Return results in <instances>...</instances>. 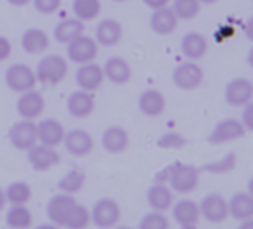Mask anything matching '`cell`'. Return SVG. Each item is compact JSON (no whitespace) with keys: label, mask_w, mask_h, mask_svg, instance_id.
<instances>
[{"label":"cell","mask_w":253,"mask_h":229,"mask_svg":"<svg viewBox=\"0 0 253 229\" xmlns=\"http://www.w3.org/2000/svg\"><path fill=\"white\" fill-rule=\"evenodd\" d=\"M145 3V6H148L151 11H155V9H160V8H164V6H169L170 0H142Z\"/></svg>","instance_id":"cell-41"},{"label":"cell","mask_w":253,"mask_h":229,"mask_svg":"<svg viewBox=\"0 0 253 229\" xmlns=\"http://www.w3.org/2000/svg\"><path fill=\"white\" fill-rule=\"evenodd\" d=\"M103 67L104 79L113 85H125L128 83L133 77V69L130 63L122 57L112 55L106 58Z\"/></svg>","instance_id":"cell-16"},{"label":"cell","mask_w":253,"mask_h":229,"mask_svg":"<svg viewBox=\"0 0 253 229\" xmlns=\"http://www.w3.org/2000/svg\"><path fill=\"white\" fill-rule=\"evenodd\" d=\"M72 12L73 17L82 23L92 21L101 12V2L100 0H73Z\"/></svg>","instance_id":"cell-31"},{"label":"cell","mask_w":253,"mask_h":229,"mask_svg":"<svg viewBox=\"0 0 253 229\" xmlns=\"http://www.w3.org/2000/svg\"><path fill=\"white\" fill-rule=\"evenodd\" d=\"M171 80L182 91H194L204 80V72L197 61H183L177 64L171 73Z\"/></svg>","instance_id":"cell-5"},{"label":"cell","mask_w":253,"mask_h":229,"mask_svg":"<svg viewBox=\"0 0 253 229\" xmlns=\"http://www.w3.org/2000/svg\"><path fill=\"white\" fill-rule=\"evenodd\" d=\"M89 223H91L89 210L85 205L78 202L73 207V210L70 211L63 228H66V229H85V228H88Z\"/></svg>","instance_id":"cell-34"},{"label":"cell","mask_w":253,"mask_h":229,"mask_svg":"<svg viewBox=\"0 0 253 229\" xmlns=\"http://www.w3.org/2000/svg\"><path fill=\"white\" fill-rule=\"evenodd\" d=\"M32 3L36 12L42 15H52L61 8L63 0H32Z\"/></svg>","instance_id":"cell-38"},{"label":"cell","mask_w":253,"mask_h":229,"mask_svg":"<svg viewBox=\"0 0 253 229\" xmlns=\"http://www.w3.org/2000/svg\"><path fill=\"white\" fill-rule=\"evenodd\" d=\"M179 18L173 12L171 6H164L152 11L149 17V27L158 36H170L176 32Z\"/></svg>","instance_id":"cell-22"},{"label":"cell","mask_w":253,"mask_h":229,"mask_svg":"<svg viewBox=\"0 0 253 229\" xmlns=\"http://www.w3.org/2000/svg\"><path fill=\"white\" fill-rule=\"evenodd\" d=\"M244 36H246V39H249L250 42H253V15H250V18L246 21V26H244Z\"/></svg>","instance_id":"cell-42"},{"label":"cell","mask_w":253,"mask_h":229,"mask_svg":"<svg viewBox=\"0 0 253 229\" xmlns=\"http://www.w3.org/2000/svg\"><path fill=\"white\" fill-rule=\"evenodd\" d=\"M244 133L246 130L241 121L235 118H225L213 127L211 133L207 137V142L210 145H223V143H229V142H235L241 139Z\"/></svg>","instance_id":"cell-9"},{"label":"cell","mask_w":253,"mask_h":229,"mask_svg":"<svg viewBox=\"0 0 253 229\" xmlns=\"http://www.w3.org/2000/svg\"><path fill=\"white\" fill-rule=\"evenodd\" d=\"M6 2L14 8H23V6L32 3V0H6Z\"/></svg>","instance_id":"cell-43"},{"label":"cell","mask_w":253,"mask_h":229,"mask_svg":"<svg viewBox=\"0 0 253 229\" xmlns=\"http://www.w3.org/2000/svg\"><path fill=\"white\" fill-rule=\"evenodd\" d=\"M241 124L246 131L253 133V101L247 103L241 112Z\"/></svg>","instance_id":"cell-39"},{"label":"cell","mask_w":253,"mask_h":229,"mask_svg":"<svg viewBox=\"0 0 253 229\" xmlns=\"http://www.w3.org/2000/svg\"><path fill=\"white\" fill-rule=\"evenodd\" d=\"M8 140L17 151L27 152L38 143V127L35 121L20 119L8 130Z\"/></svg>","instance_id":"cell-6"},{"label":"cell","mask_w":253,"mask_h":229,"mask_svg":"<svg viewBox=\"0 0 253 229\" xmlns=\"http://www.w3.org/2000/svg\"><path fill=\"white\" fill-rule=\"evenodd\" d=\"M198 2H200L201 5H213V3L217 2V0H198Z\"/></svg>","instance_id":"cell-49"},{"label":"cell","mask_w":253,"mask_h":229,"mask_svg":"<svg viewBox=\"0 0 253 229\" xmlns=\"http://www.w3.org/2000/svg\"><path fill=\"white\" fill-rule=\"evenodd\" d=\"M12 51H14L12 42H11L6 36H2V35H0V61H6V60H9L11 55H12Z\"/></svg>","instance_id":"cell-40"},{"label":"cell","mask_w":253,"mask_h":229,"mask_svg":"<svg viewBox=\"0 0 253 229\" xmlns=\"http://www.w3.org/2000/svg\"><path fill=\"white\" fill-rule=\"evenodd\" d=\"M200 207V214L204 220H207L209 223H222L228 219L229 213H228V201L216 192L207 193L201 198V201L198 202Z\"/></svg>","instance_id":"cell-8"},{"label":"cell","mask_w":253,"mask_h":229,"mask_svg":"<svg viewBox=\"0 0 253 229\" xmlns=\"http://www.w3.org/2000/svg\"><path fill=\"white\" fill-rule=\"evenodd\" d=\"M63 146L69 155L75 158H84L94 151V139L88 131L82 128H73L66 131Z\"/></svg>","instance_id":"cell-10"},{"label":"cell","mask_w":253,"mask_h":229,"mask_svg":"<svg viewBox=\"0 0 253 229\" xmlns=\"http://www.w3.org/2000/svg\"><path fill=\"white\" fill-rule=\"evenodd\" d=\"M5 223L9 229H29L33 223V213L27 204H11L5 214Z\"/></svg>","instance_id":"cell-29"},{"label":"cell","mask_w":253,"mask_h":229,"mask_svg":"<svg viewBox=\"0 0 253 229\" xmlns=\"http://www.w3.org/2000/svg\"><path fill=\"white\" fill-rule=\"evenodd\" d=\"M66 109L70 116L75 119L89 118L95 110V101L92 92H86L82 89L70 92L66 100Z\"/></svg>","instance_id":"cell-14"},{"label":"cell","mask_w":253,"mask_h":229,"mask_svg":"<svg viewBox=\"0 0 253 229\" xmlns=\"http://www.w3.org/2000/svg\"><path fill=\"white\" fill-rule=\"evenodd\" d=\"M21 48L29 55H38L49 48V36L43 29L30 27L21 35Z\"/></svg>","instance_id":"cell-25"},{"label":"cell","mask_w":253,"mask_h":229,"mask_svg":"<svg viewBox=\"0 0 253 229\" xmlns=\"http://www.w3.org/2000/svg\"><path fill=\"white\" fill-rule=\"evenodd\" d=\"M137 229H170V219L163 211L151 210L140 217Z\"/></svg>","instance_id":"cell-35"},{"label":"cell","mask_w":253,"mask_h":229,"mask_svg":"<svg viewBox=\"0 0 253 229\" xmlns=\"http://www.w3.org/2000/svg\"><path fill=\"white\" fill-rule=\"evenodd\" d=\"M247 64L253 69V46L250 48L249 54H247Z\"/></svg>","instance_id":"cell-47"},{"label":"cell","mask_w":253,"mask_h":229,"mask_svg":"<svg viewBox=\"0 0 253 229\" xmlns=\"http://www.w3.org/2000/svg\"><path fill=\"white\" fill-rule=\"evenodd\" d=\"M115 3H124V2H128V0H112Z\"/></svg>","instance_id":"cell-51"},{"label":"cell","mask_w":253,"mask_h":229,"mask_svg":"<svg viewBox=\"0 0 253 229\" xmlns=\"http://www.w3.org/2000/svg\"><path fill=\"white\" fill-rule=\"evenodd\" d=\"M38 127V142L49 146V148H58L63 145L66 130L64 125L55 119V118H45L36 124Z\"/></svg>","instance_id":"cell-20"},{"label":"cell","mask_w":253,"mask_h":229,"mask_svg":"<svg viewBox=\"0 0 253 229\" xmlns=\"http://www.w3.org/2000/svg\"><path fill=\"white\" fill-rule=\"evenodd\" d=\"M6 204H8V201H6V196H5V189L0 188V211L5 208Z\"/></svg>","instance_id":"cell-46"},{"label":"cell","mask_w":253,"mask_h":229,"mask_svg":"<svg viewBox=\"0 0 253 229\" xmlns=\"http://www.w3.org/2000/svg\"><path fill=\"white\" fill-rule=\"evenodd\" d=\"M43 110H45V98L39 91L30 89L20 94L17 100V113L21 116V119L35 121L43 113Z\"/></svg>","instance_id":"cell-15"},{"label":"cell","mask_w":253,"mask_h":229,"mask_svg":"<svg viewBox=\"0 0 253 229\" xmlns=\"http://www.w3.org/2000/svg\"><path fill=\"white\" fill-rule=\"evenodd\" d=\"M146 202L151 207V210L155 211H163L166 213L167 210L171 208L174 202V192L167 183H160L155 182L151 185L146 191Z\"/></svg>","instance_id":"cell-23"},{"label":"cell","mask_w":253,"mask_h":229,"mask_svg":"<svg viewBox=\"0 0 253 229\" xmlns=\"http://www.w3.org/2000/svg\"><path fill=\"white\" fill-rule=\"evenodd\" d=\"M101 146L107 153L119 155L130 146V134L121 125H110L101 133Z\"/></svg>","instance_id":"cell-18"},{"label":"cell","mask_w":253,"mask_h":229,"mask_svg":"<svg viewBox=\"0 0 253 229\" xmlns=\"http://www.w3.org/2000/svg\"><path fill=\"white\" fill-rule=\"evenodd\" d=\"M252 2H253V0H252Z\"/></svg>","instance_id":"cell-52"},{"label":"cell","mask_w":253,"mask_h":229,"mask_svg":"<svg viewBox=\"0 0 253 229\" xmlns=\"http://www.w3.org/2000/svg\"><path fill=\"white\" fill-rule=\"evenodd\" d=\"M104 80L106 79H104L103 67L98 66L95 61L81 64L75 72V82H76L78 88L82 91H86V92L97 91L103 85Z\"/></svg>","instance_id":"cell-13"},{"label":"cell","mask_w":253,"mask_h":229,"mask_svg":"<svg viewBox=\"0 0 253 229\" xmlns=\"http://www.w3.org/2000/svg\"><path fill=\"white\" fill-rule=\"evenodd\" d=\"M82 35H85V23L79 21L75 17L57 23L52 30L54 40L60 45H67Z\"/></svg>","instance_id":"cell-27"},{"label":"cell","mask_w":253,"mask_h":229,"mask_svg":"<svg viewBox=\"0 0 253 229\" xmlns=\"http://www.w3.org/2000/svg\"><path fill=\"white\" fill-rule=\"evenodd\" d=\"M89 216H91V223L98 229H112L119 223L122 210L116 199L103 196L92 204L89 210Z\"/></svg>","instance_id":"cell-3"},{"label":"cell","mask_w":253,"mask_h":229,"mask_svg":"<svg viewBox=\"0 0 253 229\" xmlns=\"http://www.w3.org/2000/svg\"><path fill=\"white\" fill-rule=\"evenodd\" d=\"M228 213L232 219L241 222L253 217V196L249 192H237L228 201Z\"/></svg>","instance_id":"cell-28"},{"label":"cell","mask_w":253,"mask_h":229,"mask_svg":"<svg viewBox=\"0 0 253 229\" xmlns=\"http://www.w3.org/2000/svg\"><path fill=\"white\" fill-rule=\"evenodd\" d=\"M200 170L191 164L176 162L167 167V185L173 192L188 195L198 188Z\"/></svg>","instance_id":"cell-2"},{"label":"cell","mask_w":253,"mask_h":229,"mask_svg":"<svg viewBox=\"0 0 253 229\" xmlns=\"http://www.w3.org/2000/svg\"><path fill=\"white\" fill-rule=\"evenodd\" d=\"M5 83L12 92L23 94L26 91L35 89L38 83V77H36L35 69H32L29 64L15 63L6 69Z\"/></svg>","instance_id":"cell-4"},{"label":"cell","mask_w":253,"mask_h":229,"mask_svg":"<svg viewBox=\"0 0 253 229\" xmlns=\"http://www.w3.org/2000/svg\"><path fill=\"white\" fill-rule=\"evenodd\" d=\"M171 9L179 21H191L198 17L201 11V3L198 0H173Z\"/></svg>","instance_id":"cell-33"},{"label":"cell","mask_w":253,"mask_h":229,"mask_svg":"<svg viewBox=\"0 0 253 229\" xmlns=\"http://www.w3.org/2000/svg\"><path fill=\"white\" fill-rule=\"evenodd\" d=\"M38 82L43 86H57L61 83L67 73H69V64L64 57L60 54H49L39 60L36 69H35Z\"/></svg>","instance_id":"cell-1"},{"label":"cell","mask_w":253,"mask_h":229,"mask_svg":"<svg viewBox=\"0 0 253 229\" xmlns=\"http://www.w3.org/2000/svg\"><path fill=\"white\" fill-rule=\"evenodd\" d=\"M237 229H253V217L247 220H241Z\"/></svg>","instance_id":"cell-45"},{"label":"cell","mask_w":253,"mask_h":229,"mask_svg":"<svg viewBox=\"0 0 253 229\" xmlns=\"http://www.w3.org/2000/svg\"><path fill=\"white\" fill-rule=\"evenodd\" d=\"M86 183V176L84 171L78 170V168H73V170H69L66 174H63L58 182H57V189L58 192L61 193H67V195H76L79 193L84 186Z\"/></svg>","instance_id":"cell-30"},{"label":"cell","mask_w":253,"mask_h":229,"mask_svg":"<svg viewBox=\"0 0 253 229\" xmlns=\"http://www.w3.org/2000/svg\"><path fill=\"white\" fill-rule=\"evenodd\" d=\"M78 204V201L75 199L73 195H67V193H61L58 192L57 195H54L48 202H46V216L49 219V222L58 225V226H64L70 211L73 210V207Z\"/></svg>","instance_id":"cell-17"},{"label":"cell","mask_w":253,"mask_h":229,"mask_svg":"<svg viewBox=\"0 0 253 229\" xmlns=\"http://www.w3.org/2000/svg\"><path fill=\"white\" fill-rule=\"evenodd\" d=\"M180 51L186 60L198 61L209 51V40L198 32H188L180 39Z\"/></svg>","instance_id":"cell-24"},{"label":"cell","mask_w":253,"mask_h":229,"mask_svg":"<svg viewBox=\"0 0 253 229\" xmlns=\"http://www.w3.org/2000/svg\"><path fill=\"white\" fill-rule=\"evenodd\" d=\"M247 192L253 196V176L249 179V182H247Z\"/></svg>","instance_id":"cell-48"},{"label":"cell","mask_w":253,"mask_h":229,"mask_svg":"<svg viewBox=\"0 0 253 229\" xmlns=\"http://www.w3.org/2000/svg\"><path fill=\"white\" fill-rule=\"evenodd\" d=\"M171 216L174 222L180 226L186 225H197L201 214H200V207L198 202L189 198L179 199L177 202H173L171 205Z\"/></svg>","instance_id":"cell-26"},{"label":"cell","mask_w":253,"mask_h":229,"mask_svg":"<svg viewBox=\"0 0 253 229\" xmlns=\"http://www.w3.org/2000/svg\"><path fill=\"white\" fill-rule=\"evenodd\" d=\"M66 46H67L66 48L67 58L78 66L92 63L98 55V43L95 42L94 38L86 35L79 36L78 39L67 43Z\"/></svg>","instance_id":"cell-7"},{"label":"cell","mask_w":253,"mask_h":229,"mask_svg":"<svg viewBox=\"0 0 253 229\" xmlns=\"http://www.w3.org/2000/svg\"><path fill=\"white\" fill-rule=\"evenodd\" d=\"M124 36V29L122 24L115 20V18H104L100 20L95 26V32H94V39L98 43V46H106V48H112L116 46Z\"/></svg>","instance_id":"cell-19"},{"label":"cell","mask_w":253,"mask_h":229,"mask_svg":"<svg viewBox=\"0 0 253 229\" xmlns=\"http://www.w3.org/2000/svg\"><path fill=\"white\" fill-rule=\"evenodd\" d=\"M35 229H63V228L58 226V225H55V223H52V222H48V223H41V225H38Z\"/></svg>","instance_id":"cell-44"},{"label":"cell","mask_w":253,"mask_h":229,"mask_svg":"<svg viewBox=\"0 0 253 229\" xmlns=\"http://www.w3.org/2000/svg\"><path fill=\"white\" fill-rule=\"evenodd\" d=\"M185 145H186V139L180 133H177V131L164 133L157 140V146L160 149H182Z\"/></svg>","instance_id":"cell-37"},{"label":"cell","mask_w":253,"mask_h":229,"mask_svg":"<svg viewBox=\"0 0 253 229\" xmlns=\"http://www.w3.org/2000/svg\"><path fill=\"white\" fill-rule=\"evenodd\" d=\"M235 164H237V156H235V153L229 152L225 156H222L220 159L207 162L203 167V170L210 174H226L235 168Z\"/></svg>","instance_id":"cell-36"},{"label":"cell","mask_w":253,"mask_h":229,"mask_svg":"<svg viewBox=\"0 0 253 229\" xmlns=\"http://www.w3.org/2000/svg\"><path fill=\"white\" fill-rule=\"evenodd\" d=\"M32 188L27 182L23 180H15L11 182L6 189H5V196L8 204H29V201L32 199Z\"/></svg>","instance_id":"cell-32"},{"label":"cell","mask_w":253,"mask_h":229,"mask_svg":"<svg viewBox=\"0 0 253 229\" xmlns=\"http://www.w3.org/2000/svg\"><path fill=\"white\" fill-rule=\"evenodd\" d=\"M223 97L231 107H244L253 101V83L246 77H235L226 83Z\"/></svg>","instance_id":"cell-12"},{"label":"cell","mask_w":253,"mask_h":229,"mask_svg":"<svg viewBox=\"0 0 253 229\" xmlns=\"http://www.w3.org/2000/svg\"><path fill=\"white\" fill-rule=\"evenodd\" d=\"M166 106H167L166 95L160 89H155V88L145 89L139 95V100H137V107L140 113L148 118L161 116L166 110Z\"/></svg>","instance_id":"cell-21"},{"label":"cell","mask_w":253,"mask_h":229,"mask_svg":"<svg viewBox=\"0 0 253 229\" xmlns=\"http://www.w3.org/2000/svg\"><path fill=\"white\" fill-rule=\"evenodd\" d=\"M26 153L30 167L39 173L48 171L60 162V153L57 152V148H49L42 143H36Z\"/></svg>","instance_id":"cell-11"},{"label":"cell","mask_w":253,"mask_h":229,"mask_svg":"<svg viewBox=\"0 0 253 229\" xmlns=\"http://www.w3.org/2000/svg\"><path fill=\"white\" fill-rule=\"evenodd\" d=\"M112 229H134V228H131V226H128V225H116V226L112 228Z\"/></svg>","instance_id":"cell-50"}]
</instances>
